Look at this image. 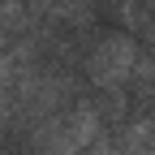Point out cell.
<instances>
[{
	"mask_svg": "<svg viewBox=\"0 0 155 155\" xmlns=\"http://www.w3.org/2000/svg\"><path fill=\"white\" fill-rule=\"evenodd\" d=\"M104 134V116L95 99H73L56 116L30 129V155H86V147Z\"/></svg>",
	"mask_w": 155,
	"mask_h": 155,
	"instance_id": "1",
	"label": "cell"
},
{
	"mask_svg": "<svg viewBox=\"0 0 155 155\" xmlns=\"http://www.w3.org/2000/svg\"><path fill=\"white\" fill-rule=\"evenodd\" d=\"M138 61H142V52L134 43V35H116V30L99 35L95 48H91V56H86V82L99 95L104 91H129Z\"/></svg>",
	"mask_w": 155,
	"mask_h": 155,
	"instance_id": "2",
	"label": "cell"
},
{
	"mask_svg": "<svg viewBox=\"0 0 155 155\" xmlns=\"http://www.w3.org/2000/svg\"><path fill=\"white\" fill-rule=\"evenodd\" d=\"M86 155H125V147H121L116 134H99V138L86 147Z\"/></svg>",
	"mask_w": 155,
	"mask_h": 155,
	"instance_id": "3",
	"label": "cell"
},
{
	"mask_svg": "<svg viewBox=\"0 0 155 155\" xmlns=\"http://www.w3.org/2000/svg\"><path fill=\"white\" fill-rule=\"evenodd\" d=\"M125 147V155H155V138L151 142H121Z\"/></svg>",
	"mask_w": 155,
	"mask_h": 155,
	"instance_id": "4",
	"label": "cell"
},
{
	"mask_svg": "<svg viewBox=\"0 0 155 155\" xmlns=\"http://www.w3.org/2000/svg\"><path fill=\"white\" fill-rule=\"evenodd\" d=\"M0 52H9V35L5 30H0Z\"/></svg>",
	"mask_w": 155,
	"mask_h": 155,
	"instance_id": "5",
	"label": "cell"
}]
</instances>
